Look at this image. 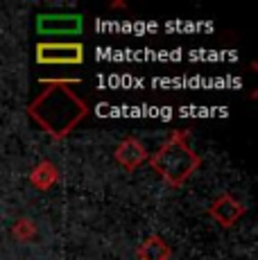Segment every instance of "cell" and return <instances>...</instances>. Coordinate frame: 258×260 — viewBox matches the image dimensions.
<instances>
[{
	"mask_svg": "<svg viewBox=\"0 0 258 260\" xmlns=\"http://www.w3.org/2000/svg\"><path fill=\"white\" fill-rule=\"evenodd\" d=\"M208 215H211L220 226L231 229V226H236V224L240 222V217L245 215V204L229 192H222L220 197H215L213 204L208 206Z\"/></svg>",
	"mask_w": 258,
	"mask_h": 260,
	"instance_id": "5b68a950",
	"label": "cell"
},
{
	"mask_svg": "<svg viewBox=\"0 0 258 260\" xmlns=\"http://www.w3.org/2000/svg\"><path fill=\"white\" fill-rule=\"evenodd\" d=\"M57 181H59V170L54 168V163L48 161V158L37 163V166L32 168V172H29V183L37 190H41V192L50 190Z\"/></svg>",
	"mask_w": 258,
	"mask_h": 260,
	"instance_id": "52a82bcc",
	"label": "cell"
},
{
	"mask_svg": "<svg viewBox=\"0 0 258 260\" xmlns=\"http://www.w3.org/2000/svg\"><path fill=\"white\" fill-rule=\"evenodd\" d=\"M113 158H116V163L125 170V172H136V170L150 158V154H147V149L143 147L141 141H136V138H125V141L116 147Z\"/></svg>",
	"mask_w": 258,
	"mask_h": 260,
	"instance_id": "8992f818",
	"label": "cell"
},
{
	"mask_svg": "<svg viewBox=\"0 0 258 260\" xmlns=\"http://www.w3.org/2000/svg\"><path fill=\"white\" fill-rule=\"evenodd\" d=\"M84 21L79 14H41L37 18L39 34L57 37V34H79Z\"/></svg>",
	"mask_w": 258,
	"mask_h": 260,
	"instance_id": "277c9868",
	"label": "cell"
},
{
	"mask_svg": "<svg viewBox=\"0 0 258 260\" xmlns=\"http://www.w3.org/2000/svg\"><path fill=\"white\" fill-rule=\"evenodd\" d=\"M186 136L188 132H172L154 156H150V168L170 188H181L202 163V158L186 143Z\"/></svg>",
	"mask_w": 258,
	"mask_h": 260,
	"instance_id": "7a4b0ae2",
	"label": "cell"
},
{
	"mask_svg": "<svg viewBox=\"0 0 258 260\" xmlns=\"http://www.w3.org/2000/svg\"><path fill=\"white\" fill-rule=\"evenodd\" d=\"M12 236L18 242H29L34 236H37V224L29 217H18L16 222L12 224Z\"/></svg>",
	"mask_w": 258,
	"mask_h": 260,
	"instance_id": "9c48e42d",
	"label": "cell"
},
{
	"mask_svg": "<svg viewBox=\"0 0 258 260\" xmlns=\"http://www.w3.org/2000/svg\"><path fill=\"white\" fill-rule=\"evenodd\" d=\"M138 260H170L172 249L163 242V238L150 236L147 240H143L141 247L136 249Z\"/></svg>",
	"mask_w": 258,
	"mask_h": 260,
	"instance_id": "ba28073f",
	"label": "cell"
},
{
	"mask_svg": "<svg viewBox=\"0 0 258 260\" xmlns=\"http://www.w3.org/2000/svg\"><path fill=\"white\" fill-rule=\"evenodd\" d=\"M41 84L48 88L29 102V118L52 138H66L88 116V104L68 88L71 84H79V79H41Z\"/></svg>",
	"mask_w": 258,
	"mask_h": 260,
	"instance_id": "6da1fadb",
	"label": "cell"
},
{
	"mask_svg": "<svg viewBox=\"0 0 258 260\" xmlns=\"http://www.w3.org/2000/svg\"><path fill=\"white\" fill-rule=\"evenodd\" d=\"M125 7V3H111V9H122Z\"/></svg>",
	"mask_w": 258,
	"mask_h": 260,
	"instance_id": "30bf717a",
	"label": "cell"
},
{
	"mask_svg": "<svg viewBox=\"0 0 258 260\" xmlns=\"http://www.w3.org/2000/svg\"><path fill=\"white\" fill-rule=\"evenodd\" d=\"M84 61V46L73 43L46 41L37 46V63L43 66H79Z\"/></svg>",
	"mask_w": 258,
	"mask_h": 260,
	"instance_id": "3957f363",
	"label": "cell"
}]
</instances>
